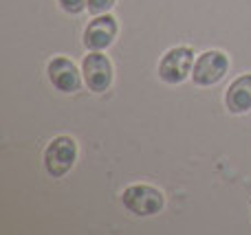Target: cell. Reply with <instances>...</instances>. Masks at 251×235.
I'll use <instances>...</instances> for the list:
<instances>
[{
  "label": "cell",
  "mask_w": 251,
  "mask_h": 235,
  "mask_svg": "<svg viewBox=\"0 0 251 235\" xmlns=\"http://www.w3.org/2000/svg\"><path fill=\"white\" fill-rule=\"evenodd\" d=\"M77 161V141L69 134L53 136L44 148L42 165L51 178H64Z\"/></svg>",
  "instance_id": "1"
},
{
  "label": "cell",
  "mask_w": 251,
  "mask_h": 235,
  "mask_svg": "<svg viewBox=\"0 0 251 235\" xmlns=\"http://www.w3.org/2000/svg\"><path fill=\"white\" fill-rule=\"evenodd\" d=\"M122 205L128 214L137 215V218H152V215L163 211L165 196L159 187L137 183L126 187L122 192Z\"/></svg>",
  "instance_id": "2"
},
{
  "label": "cell",
  "mask_w": 251,
  "mask_h": 235,
  "mask_svg": "<svg viewBox=\"0 0 251 235\" xmlns=\"http://www.w3.org/2000/svg\"><path fill=\"white\" fill-rule=\"evenodd\" d=\"M194 48L192 46H172L170 51L163 53L159 60V79L170 86H178L185 79L192 77V68H194Z\"/></svg>",
  "instance_id": "3"
},
{
  "label": "cell",
  "mask_w": 251,
  "mask_h": 235,
  "mask_svg": "<svg viewBox=\"0 0 251 235\" xmlns=\"http://www.w3.org/2000/svg\"><path fill=\"white\" fill-rule=\"evenodd\" d=\"M227 73H229V55L218 51V48H209V51L196 55L190 79L194 82V86L209 88L216 86Z\"/></svg>",
  "instance_id": "4"
},
{
  "label": "cell",
  "mask_w": 251,
  "mask_h": 235,
  "mask_svg": "<svg viewBox=\"0 0 251 235\" xmlns=\"http://www.w3.org/2000/svg\"><path fill=\"white\" fill-rule=\"evenodd\" d=\"M82 77L88 90L93 92H106L113 86L115 79V68L108 55L101 51H88L82 60Z\"/></svg>",
  "instance_id": "5"
},
{
  "label": "cell",
  "mask_w": 251,
  "mask_h": 235,
  "mask_svg": "<svg viewBox=\"0 0 251 235\" xmlns=\"http://www.w3.org/2000/svg\"><path fill=\"white\" fill-rule=\"evenodd\" d=\"M117 33H119L117 18L113 13H101V16H95L86 24L82 35V44L86 51H106L115 42Z\"/></svg>",
  "instance_id": "6"
},
{
  "label": "cell",
  "mask_w": 251,
  "mask_h": 235,
  "mask_svg": "<svg viewBox=\"0 0 251 235\" xmlns=\"http://www.w3.org/2000/svg\"><path fill=\"white\" fill-rule=\"evenodd\" d=\"M47 77H49V82H51V86L55 88V90L66 92V95L77 92L79 86H82V82H84L82 68H77L75 62L69 60V57H64V55H57L49 62L47 64Z\"/></svg>",
  "instance_id": "7"
},
{
  "label": "cell",
  "mask_w": 251,
  "mask_h": 235,
  "mask_svg": "<svg viewBox=\"0 0 251 235\" xmlns=\"http://www.w3.org/2000/svg\"><path fill=\"white\" fill-rule=\"evenodd\" d=\"M225 106L231 114H247L251 110V73L240 75L227 86Z\"/></svg>",
  "instance_id": "8"
},
{
  "label": "cell",
  "mask_w": 251,
  "mask_h": 235,
  "mask_svg": "<svg viewBox=\"0 0 251 235\" xmlns=\"http://www.w3.org/2000/svg\"><path fill=\"white\" fill-rule=\"evenodd\" d=\"M57 4H60L62 11L71 13V16H79L88 9V0H57Z\"/></svg>",
  "instance_id": "9"
},
{
  "label": "cell",
  "mask_w": 251,
  "mask_h": 235,
  "mask_svg": "<svg viewBox=\"0 0 251 235\" xmlns=\"http://www.w3.org/2000/svg\"><path fill=\"white\" fill-rule=\"evenodd\" d=\"M117 0H88V13L91 16H101V13H110Z\"/></svg>",
  "instance_id": "10"
}]
</instances>
